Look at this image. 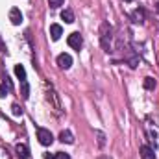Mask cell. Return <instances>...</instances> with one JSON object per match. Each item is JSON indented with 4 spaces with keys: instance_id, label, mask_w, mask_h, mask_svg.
Listing matches in <instances>:
<instances>
[{
    "instance_id": "8",
    "label": "cell",
    "mask_w": 159,
    "mask_h": 159,
    "mask_svg": "<svg viewBox=\"0 0 159 159\" xmlns=\"http://www.w3.org/2000/svg\"><path fill=\"white\" fill-rule=\"evenodd\" d=\"M131 19H133V22L143 24V22H144V9H143V7L135 9V11H133V15H131Z\"/></svg>"
},
{
    "instance_id": "17",
    "label": "cell",
    "mask_w": 159,
    "mask_h": 159,
    "mask_svg": "<svg viewBox=\"0 0 159 159\" xmlns=\"http://www.w3.org/2000/svg\"><path fill=\"white\" fill-rule=\"evenodd\" d=\"M7 89H9V87H7L6 83H2V85H0V98H4V96L7 94Z\"/></svg>"
},
{
    "instance_id": "3",
    "label": "cell",
    "mask_w": 159,
    "mask_h": 159,
    "mask_svg": "<svg viewBox=\"0 0 159 159\" xmlns=\"http://www.w3.org/2000/svg\"><path fill=\"white\" fill-rule=\"evenodd\" d=\"M67 43H69V46H70V48L80 50V48H81V44H83V39H81V35H80L78 32H74V34H70V35L67 37Z\"/></svg>"
},
{
    "instance_id": "13",
    "label": "cell",
    "mask_w": 159,
    "mask_h": 159,
    "mask_svg": "<svg viewBox=\"0 0 159 159\" xmlns=\"http://www.w3.org/2000/svg\"><path fill=\"white\" fill-rule=\"evenodd\" d=\"M20 94H22L24 100L30 98V85H28V81H20Z\"/></svg>"
},
{
    "instance_id": "2",
    "label": "cell",
    "mask_w": 159,
    "mask_h": 159,
    "mask_svg": "<svg viewBox=\"0 0 159 159\" xmlns=\"http://www.w3.org/2000/svg\"><path fill=\"white\" fill-rule=\"evenodd\" d=\"M37 139L43 146H50L54 143V135L50 133V129H44V128H39L37 129Z\"/></svg>"
},
{
    "instance_id": "22",
    "label": "cell",
    "mask_w": 159,
    "mask_h": 159,
    "mask_svg": "<svg viewBox=\"0 0 159 159\" xmlns=\"http://www.w3.org/2000/svg\"><path fill=\"white\" fill-rule=\"evenodd\" d=\"M126 2H131V0H126Z\"/></svg>"
},
{
    "instance_id": "12",
    "label": "cell",
    "mask_w": 159,
    "mask_h": 159,
    "mask_svg": "<svg viewBox=\"0 0 159 159\" xmlns=\"http://www.w3.org/2000/svg\"><path fill=\"white\" fill-rule=\"evenodd\" d=\"M15 74H17V78L20 80V81H28L26 80V70H24L22 65H15Z\"/></svg>"
},
{
    "instance_id": "11",
    "label": "cell",
    "mask_w": 159,
    "mask_h": 159,
    "mask_svg": "<svg viewBox=\"0 0 159 159\" xmlns=\"http://www.w3.org/2000/svg\"><path fill=\"white\" fill-rule=\"evenodd\" d=\"M59 141H61V143H67V144H72V143H74V137H72V133H70V131H67V129H65V131H61V133H59Z\"/></svg>"
},
{
    "instance_id": "1",
    "label": "cell",
    "mask_w": 159,
    "mask_h": 159,
    "mask_svg": "<svg viewBox=\"0 0 159 159\" xmlns=\"http://www.w3.org/2000/svg\"><path fill=\"white\" fill-rule=\"evenodd\" d=\"M111 34H113L111 26H107V24L104 22V24H102V37H100V41H102V46H104L106 52L111 50V37H113Z\"/></svg>"
},
{
    "instance_id": "18",
    "label": "cell",
    "mask_w": 159,
    "mask_h": 159,
    "mask_svg": "<svg viewBox=\"0 0 159 159\" xmlns=\"http://www.w3.org/2000/svg\"><path fill=\"white\" fill-rule=\"evenodd\" d=\"M54 159H70V156L65 154V152H57V154L54 156Z\"/></svg>"
},
{
    "instance_id": "7",
    "label": "cell",
    "mask_w": 159,
    "mask_h": 159,
    "mask_svg": "<svg viewBox=\"0 0 159 159\" xmlns=\"http://www.w3.org/2000/svg\"><path fill=\"white\" fill-rule=\"evenodd\" d=\"M139 154H141V159H156V154L150 146H141Z\"/></svg>"
},
{
    "instance_id": "20",
    "label": "cell",
    "mask_w": 159,
    "mask_h": 159,
    "mask_svg": "<svg viewBox=\"0 0 159 159\" xmlns=\"http://www.w3.org/2000/svg\"><path fill=\"white\" fill-rule=\"evenodd\" d=\"M44 159H54V156H50V154H44Z\"/></svg>"
},
{
    "instance_id": "9",
    "label": "cell",
    "mask_w": 159,
    "mask_h": 159,
    "mask_svg": "<svg viewBox=\"0 0 159 159\" xmlns=\"http://www.w3.org/2000/svg\"><path fill=\"white\" fill-rule=\"evenodd\" d=\"M17 156L20 159H28L30 157V150L26 144H17Z\"/></svg>"
},
{
    "instance_id": "15",
    "label": "cell",
    "mask_w": 159,
    "mask_h": 159,
    "mask_svg": "<svg viewBox=\"0 0 159 159\" xmlns=\"http://www.w3.org/2000/svg\"><path fill=\"white\" fill-rule=\"evenodd\" d=\"M11 111H13V115H15V117L22 115V109H20V106H19V104H13V106H11Z\"/></svg>"
},
{
    "instance_id": "21",
    "label": "cell",
    "mask_w": 159,
    "mask_h": 159,
    "mask_svg": "<svg viewBox=\"0 0 159 159\" xmlns=\"http://www.w3.org/2000/svg\"><path fill=\"white\" fill-rule=\"evenodd\" d=\"M156 7H157V11H159V4H157V6H156Z\"/></svg>"
},
{
    "instance_id": "10",
    "label": "cell",
    "mask_w": 159,
    "mask_h": 159,
    "mask_svg": "<svg viewBox=\"0 0 159 159\" xmlns=\"http://www.w3.org/2000/svg\"><path fill=\"white\" fill-rule=\"evenodd\" d=\"M61 19H63L67 24H72V22H74V13H72V9H63V11H61Z\"/></svg>"
},
{
    "instance_id": "19",
    "label": "cell",
    "mask_w": 159,
    "mask_h": 159,
    "mask_svg": "<svg viewBox=\"0 0 159 159\" xmlns=\"http://www.w3.org/2000/svg\"><path fill=\"white\" fill-rule=\"evenodd\" d=\"M96 135H98V143H100V146H104V133H100V131H98Z\"/></svg>"
},
{
    "instance_id": "5",
    "label": "cell",
    "mask_w": 159,
    "mask_h": 159,
    "mask_svg": "<svg viewBox=\"0 0 159 159\" xmlns=\"http://www.w3.org/2000/svg\"><path fill=\"white\" fill-rule=\"evenodd\" d=\"M9 20H11V24L19 26V24L22 22V13H20V9H17V7L9 9Z\"/></svg>"
},
{
    "instance_id": "16",
    "label": "cell",
    "mask_w": 159,
    "mask_h": 159,
    "mask_svg": "<svg viewBox=\"0 0 159 159\" xmlns=\"http://www.w3.org/2000/svg\"><path fill=\"white\" fill-rule=\"evenodd\" d=\"M63 2H65V0H48V6H50L52 9H56V7H59Z\"/></svg>"
},
{
    "instance_id": "6",
    "label": "cell",
    "mask_w": 159,
    "mask_h": 159,
    "mask_svg": "<svg viewBox=\"0 0 159 159\" xmlns=\"http://www.w3.org/2000/svg\"><path fill=\"white\" fill-rule=\"evenodd\" d=\"M61 35H63V28L59 24H52L50 26V37H52V41H59Z\"/></svg>"
},
{
    "instance_id": "14",
    "label": "cell",
    "mask_w": 159,
    "mask_h": 159,
    "mask_svg": "<svg viewBox=\"0 0 159 159\" xmlns=\"http://www.w3.org/2000/svg\"><path fill=\"white\" fill-rule=\"evenodd\" d=\"M156 85H157V81H156L154 78H150V76H148V78H144V89L154 91V89H156Z\"/></svg>"
},
{
    "instance_id": "4",
    "label": "cell",
    "mask_w": 159,
    "mask_h": 159,
    "mask_svg": "<svg viewBox=\"0 0 159 159\" xmlns=\"http://www.w3.org/2000/svg\"><path fill=\"white\" fill-rule=\"evenodd\" d=\"M57 65H59V69H70V65H72V57L69 56V54H59L57 56Z\"/></svg>"
}]
</instances>
